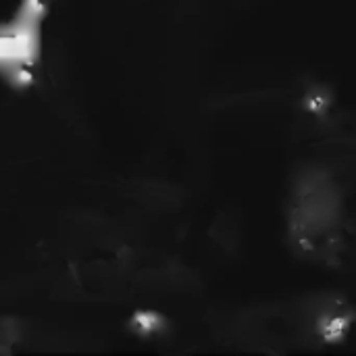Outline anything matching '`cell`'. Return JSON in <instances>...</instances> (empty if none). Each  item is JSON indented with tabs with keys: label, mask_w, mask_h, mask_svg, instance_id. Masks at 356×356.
Masks as SVG:
<instances>
[{
	"label": "cell",
	"mask_w": 356,
	"mask_h": 356,
	"mask_svg": "<svg viewBox=\"0 0 356 356\" xmlns=\"http://www.w3.org/2000/svg\"><path fill=\"white\" fill-rule=\"evenodd\" d=\"M342 232V196L323 169L300 171L292 186L290 238L296 250L311 259H327L336 252Z\"/></svg>",
	"instance_id": "1"
},
{
	"label": "cell",
	"mask_w": 356,
	"mask_h": 356,
	"mask_svg": "<svg viewBox=\"0 0 356 356\" xmlns=\"http://www.w3.org/2000/svg\"><path fill=\"white\" fill-rule=\"evenodd\" d=\"M42 4L27 0L13 23L0 25V73L19 81L38 54Z\"/></svg>",
	"instance_id": "2"
}]
</instances>
